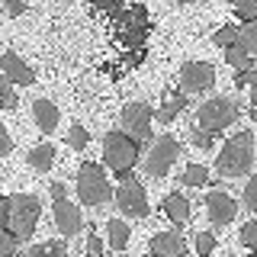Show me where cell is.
Segmentation results:
<instances>
[{
    "instance_id": "10",
    "label": "cell",
    "mask_w": 257,
    "mask_h": 257,
    "mask_svg": "<svg viewBox=\"0 0 257 257\" xmlns=\"http://www.w3.org/2000/svg\"><path fill=\"white\" fill-rule=\"evenodd\" d=\"M215 84V68L209 61H187L180 64V93H206Z\"/></svg>"
},
{
    "instance_id": "35",
    "label": "cell",
    "mask_w": 257,
    "mask_h": 257,
    "mask_svg": "<svg viewBox=\"0 0 257 257\" xmlns=\"http://www.w3.org/2000/svg\"><path fill=\"white\" fill-rule=\"evenodd\" d=\"M7 13H10V16H23V13H26V4H7Z\"/></svg>"
},
{
    "instance_id": "12",
    "label": "cell",
    "mask_w": 257,
    "mask_h": 257,
    "mask_svg": "<svg viewBox=\"0 0 257 257\" xmlns=\"http://www.w3.org/2000/svg\"><path fill=\"white\" fill-rule=\"evenodd\" d=\"M55 225H58V231L64 238H74L80 228H84V215H80L77 203H71L68 196L55 199Z\"/></svg>"
},
{
    "instance_id": "9",
    "label": "cell",
    "mask_w": 257,
    "mask_h": 257,
    "mask_svg": "<svg viewBox=\"0 0 257 257\" xmlns=\"http://www.w3.org/2000/svg\"><path fill=\"white\" fill-rule=\"evenodd\" d=\"M254 52H257V23H247V26L238 29L235 42L225 48V61L235 71H251L254 68Z\"/></svg>"
},
{
    "instance_id": "30",
    "label": "cell",
    "mask_w": 257,
    "mask_h": 257,
    "mask_svg": "<svg viewBox=\"0 0 257 257\" xmlns=\"http://www.w3.org/2000/svg\"><path fill=\"white\" fill-rule=\"evenodd\" d=\"M13 254H16V241L7 231H0V257H13Z\"/></svg>"
},
{
    "instance_id": "23",
    "label": "cell",
    "mask_w": 257,
    "mask_h": 257,
    "mask_svg": "<svg viewBox=\"0 0 257 257\" xmlns=\"http://www.w3.org/2000/svg\"><path fill=\"white\" fill-rule=\"evenodd\" d=\"M0 106H4V109H16V106H20L13 84H10V80H7L4 74H0Z\"/></svg>"
},
{
    "instance_id": "7",
    "label": "cell",
    "mask_w": 257,
    "mask_h": 257,
    "mask_svg": "<svg viewBox=\"0 0 257 257\" xmlns=\"http://www.w3.org/2000/svg\"><path fill=\"white\" fill-rule=\"evenodd\" d=\"M119 125H122V135L128 142H135V145L151 142V103H145V100L125 103Z\"/></svg>"
},
{
    "instance_id": "13",
    "label": "cell",
    "mask_w": 257,
    "mask_h": 257,
    "mask_svg": "<svg viewBox=\"0 0 257 257\" xmlns=\"http://www.w3.org/2000/svg\"><path fill=\"white\" fill-rule=\"evenodd\" d=\"M0 74L10 80V84H20V87H29L32 80H36V71H32L16 52H4V55H0Z\"/></svg>"
},
{
    "instance_id": "34",
    "label": "cell",
    "mask_w": 257,
    "mask_h": 257,
    "mask_svg": "<svg viewBox=\"0 0 257 257\" xmlns=\"http://www.w3.org/2000/svg\"><path fill=\"white\" fill-rule=\"evenodd\" d=\"M235 80H238V87H251V84H254V68H251V71H238Z\"/></svg>"
},
{
    "instance_id": "5",
    "label": "cell",
    "mask_w": 257,
    "mask_h": 257,
    "mask_svg": "<svg viewBox=\"0 0 257 257\" xmlns=\"http://www.w3.org/2000/svg\"><path fill=\"white\" fill-rule=\"evenodd\" d=\"M119 180L122 183L112 190V203H116L119 212H125L128 219H145V215H148V196H145V187L139 183V177L122 174Z\"/></svg>"
},
{
    "instance_id": "21",
    "label": "cell",
    "mask_w": 257,
    "mask_h": 257,
    "mask_svg": "<svg viewBox=\"0 0 257 257\" xmlns=\"http://www.w3.org/2000/svg\"><path fill=\"white\" fill-rule=\"evenodd\" d=\"M183 183H187V187H203V183L209 180V171L203 164H187L183 167V177H180Z\"/></svg>"
},
{
    "instance_id": "27",
    "label": "cell",
    "mask_w": 257,
    "mask_h": 257,
    "mask_svg": "<svg viewBox=\"0 0 257 257\" xmlns=\"http://www.w3.org/2000/svg\"><path fill=\"white\" fill-rule=\"evenodd\" d=\"M241 244H244V247H254L257 244V222L254 219L241 225Z\"/></svg>"
},
{
    "instance_id": "36",
    "label": "cell",
    "mask_w": 257,
    "mask_h": 257,
    "mask_svg": "<svg viewBox=\"0 0 257 257\" xmlns=\"http://www.w3.org/2000/svg\"><path fill=\"white\" fill-rule=\"evenodd\" d=\"M52 196H55V199L64 196V183H52Z\"/></svg>"
},
{
    "instance_id": "1",
    "label": "cell",
    "mask_w": 257,
    "mask_h": 257,
    "mask_svg": "<svg viewBox=\"0 0 257 257\" xmlns=\"http://www.w3.org/2000/svg\"><path fill=\"white\" fill-rule=\"evenodd\" d=\"M215 167H219L222 177H247L254 167V132L251 128H241L238 135H231L228 142L222 145L219 158H215Z\"/></svg>"
},
{
    "instance_id": "17",
    "label": "cell",
    "mask_w": 257,
    "mask_h": 257,
    "mask_svg": "<svg viewBox=\"0 0 257 257\" xmlns=\"http://www.w3.org/2000/svg\"><path fill=\"white\" fill-rule=\"evenodd\" d=\"M164 212H167V219H171L174 225H187L190 222V203H187V196H183V193H171V196L164 199Z\"/></svg>"
},
{
    "instance_id": "15",
    "label": "cell",
    "mask_w": 257,
    "mask_h": 257,
    "mask_svg": "<svg viewBox=\"0 0 257 257\" xmlns=\"http://www.w3.org/2000/svg\"><path fill=\"white\" fill-rule=\"evenodd\" d=\"M32 116H36V125L42 135H55V128L61 122V112L52 100H36L32 103Z\"/></svg>"
},
{
    "instance_id": "32",
    "label": "cell",
    "mask_w": 257,
    "mask_h": 257,
    "mask_svg": "<svg viewBox=\"0 0 257 257\" xmlns=\"http://www.w3.org/2000/svg\"><path fill=\"white\" fill-rule=\"evenodd\" d=\"M10 225V196H0V231H7Z\"/></svg>"
},
{
    "instance_id": "37",
    "label": "cell",
    "mask_w": 257,
    "mask_h": 257,
    "mask_svg": "<svg viewBox=\"0 0 257 257\" xmlns=\"http://www.w3.org/2000/svg\"><path fill=\"white\" fill-rule=\"evenodd\" d=\"M244 257H254V254H244Z\"/></svg>"
},
{
    "instance_id": "20",
    "label": "cell",
    "mask_w": 257,
    "mask_h": 257,
    "mask_svg": "<svg viewBox=\"0 0 257 257\" xmlns=\"http://www.w3.org/2000/svg\"><path fill=\"white\" fill-rule=\"evenodd\" d=\"M26 257H68V247H64V241H42V244L29 247Z\"/></svg>"
},
{
    "instance_id": "24",
    "label": "cell",
    "mask_w": 257,
    "mask_h": 257,
    "mask_svg": "<svg viewBox=\"0 0 257 257\" xmlns=\"http://www.w3.org/2000/svg\"><path fill=\"white\" fill-rule=\"evenodd\" d=\"M235 13H238V20L244 23H254L257 20V0H241V4H235Z\"/></svg>"
},
{
    "instance_id": "16",
    "label": "cell",
    "mask_w": 257,
    "mask_h": 257,
    "mask_svg": "<svg viewBox=\"0 0 257 257\" xmlns=\"http://www.w3.org/2000/svg\"><path fill=\"white\" fill-rule=\"evenodd\" d=\"M55 145L52 142H42V145H36V148L26 155V161H29V167L32 171H39V174H45V171H52V164H55Z\"/></svg>"
},
{
    "instance_id": "4",
    "label": "cell",
    "mask_w": 257,
    "mask_h": 257,
    "mask_svg": "<svg viewBox=\"0 0 257 257\" xmlns=\"http://www.w3.org/2000/svg\"><path fill=\"white\" fill-rule=\"evenodd\" d=\"M74 187H77V199L84 206H103V203L112 199L109 177H106V171H103V164H93V161L80 164Z\"/></svg>"
},
{
    "instance_id": "28",
    "label": "cell",
    "mask_w": 257,
    "mask_h": 257,
    "mask_svg": "<svg viewBox=\"0 0 257 257\" xmlns=\"http://www.w3.org/2000/svg\"><path fill=\"white\" fill-rule=\"evenodd\" d=\"M244 209H257V180H247V187H244Z\"/></svg>"
},
{
    "instance_id": "11",
    "label": "cell",
    "mask_w": 257,
    "mask_h": 257,
    "mask_svg": "<svg viewBox=\"0 0 257 257\" xmlns=\"http://www.w3.org/2000/svg\"><path fill=\"white\" fill-rule=\"evenodd\" d=\"M206 215H209V222L219 228V225H231L235 222V215H238V199L231 196V193H225V190H209V196H206Z\"/></svg>"
},
{
    "instance_id": "6",
    "label": "cell",
    "mask_w": 257,
    "mask_h": 257,
    "mask_svg": "<svg viewBox=\"0 0 257 257\" xmlns=\"http://www.w3.org/2000/svg\"><path fill=\"white\" fill-rule=\"evenodd\" d=\"M103 161L116 171V177L132 174L135 161H139V145L128 142L122 132H109L106 139H103Z\"/></svg>"
},
{
    "instance_id": "18",
    "label": "cell",
    "mask_w": 257,
    "mask_h": 257,
    "mask_svg": "<svg viewBox=\"0 0 257 257\" xmlns=\"http://www.w3.org/2000/svg\"><path fill=\"white\" fill-rule=\"evenodd\" d=\"M183 109H187V93L174 90V93L164 100V106L158 109V122H161V125H171V122H174L177 116H180Z\"/></svg>"
},
{
    "instance_id": "3",
    "label": "cell",
    "mask_w": 257,
    "mask_h": 257,
    "mask_svg": "<svg viewBox=\"0 0 257 257\" xmlns=\"http://www.w3.org/2000/svg\"><path fill=\"white\" fill-rule=\"evenodd\" d=\"M238 116H241V106L231 96H212L196 109V128H203L206 135H219L235 125Z\"/></svg>"
},
{
    "instance_id": "8",
    "label": "cell",
    "mask_w": 257,
    "mask_h": 257,
    "mask_svg": "<svg viewBox=\"0 0 257 257\" xmlns=\"http://www.w3.org/2000/svg\"><path fill=\"white\" fill-rule=\"evenodd\" d=\"M180 158V142L174 135H161L151 142L148 155H145V174L148 177H167V171L174 167V161Z\"/></svg>"
},
{
    "instance_id": "33",
    "label": "cell",
    "mask_w": 257,
    "mask_h": 257,
    "mask_svg": "<svg viewBox=\"0 0 257 257\" xmlns=\"http://www.w3.org/2000/svg\"><path fill=\"white\" fill-rule=\"evenodd\" d=\"M10 151H13V139H10V132H7V125L0 122V158L10 155Z\"/></svg>"
},
{
    "instance_id": "2",
    "label": "cell",
    "mask_w": 257,
    "mask_h": 257,
    "mask_svg": "<svg viewBox=\"0 0 257 257\" xmlns=\"http://www.w3.org/2000/svg\"><path fill=\"white\" fill-rule=\"evenodd\" d=\"M39 212H42V203H39L36 193H13L10 196V225H7V235H10L16 244L32 238V231H36V225H39Z\"/></svg>"
},
{
    "instance_id": "25",
    "label": "cell",
    "mask_w": 257,
    "mask_h": 257,
    "mask_svg": "<svg viewBox=\"0 0 257 257\" xmlns=\"http://www.w3.org/2000/svg\"><path fill=\"white\" fill-rule=\"evenodd\" d=\"M235 36H238V26H231V23H228V26H222V29L212 32V42L219 45V48H228L231 42H235Z\"/></svg>"
},
{
    "instance_id": "14",
    "label": "cell",
    "mask_w": 257,
    "mask_h": 257,
    "mask_svg": "<svg viewBox=\"0 0 257 257\" xmlns=\"http://www.w3.org/2000/svg\"><path fill=\"white\" fill-rule=\"evenodd\" d=\"M151 254L155 257H183L187 254V238L180 231H158L151 238Z\"/></svg>"
},
{
    "instance_id": "31",
    "label": "cell",
    "mask_w": 257,
    "mask_h": 257,
    "mask_svg": "<svg viewBox=\"0 0 257 257\" xmlns=\"http://www.w3.org/2000/svg\"><path fill=\"white\" fill-rule=\"evenodd\" d=\"M87 254H93V257L103 254V238L96 235V231H90V235H87Z\"/></svg>"
},
{
    "instance_id": "22",
    "label": "cell",
    "mask_w": 257,
    "mask_h": 257,
    "mask_svg": "<svg viewBox=\"0 0 257 257\" xmlns=\"http://www.w3.org/2000/svg\"><path fill=\"white\" fill-rule=\"evenodd\" d=\"M68 145H71L74 151H84L87 145H90V132H87L80 122H74V125L68 128Z\"/></svg>"
},
{
    "instance_id": "26",
    "label": "cell",
    "mask_w": 257,
    "mask_h": 257,
    "mask_svg": "<svg viewBox=\"0 0 257 257\" xmlns=\"http://www.w3.org/2000/svg\"><path fill=\"white\" fill-rule=\"evenodd\" d=\"M212 251H215V235H212V231H199V235H196V254L209 257Z\"/></svg>"
},
{
    "instance_id": "29",
    "label": "cell",
    "mask_w": 257,
    "mask_h": 257,
    "mask_svg": "<svg viewBox=\"0 0 257 257\" xmlns=\"http://www.w3.org/2000/svg\"><path fill=\"white\" fill-rule=\"evenodd\" d=\"M190 142L196 145V148H212V135H206L203 128H193V132H190Z\"/></svg>"
},
{
    "instance_id": "19",
    "label": "cell",
    "mask_w": 257,
    "mask_h": 257,
    "mask_svg": "<svg viewBox=\"0 0 257 257\" xmlns=\"http://www.w3.org/2000/svg\"><path fill=\"white\" fill-rule=\"evenodd\" d=\"M106 238H109V247H112V251H122V247L128 244V225L122 219L106 222Z\"/></svg>"
}]
</instances>
